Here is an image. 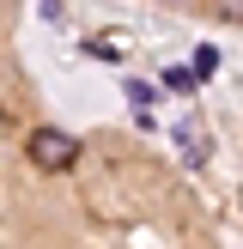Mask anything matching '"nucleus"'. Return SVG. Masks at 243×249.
Masks as SVG:
<instances>
[{"mask_svg":"<svg viewBox=\"0 0 243 249\" xmlns=\"http://www.w3.org/2000/svg\"><path fill=\"white\" fill-rule=\"evenodd\" d=\"M24 152H31V164H36V170H73L79 140H73V134H61V128H31Z\"/></svg>","mask_w":243,"mask_h":249,"instance_id":"obj_1","label":"nucleus"},{"mask_svg":"<svg viewBox=\"0 0 243 249\" xmlns=\"http://www.w3.org/2000/svg\"><path fill=\"white\" fill-rule=\"evenodd\" d=\"M176 146H182L189 164H207V146H201V134H194V128H176Z\"/></svg>","mask_w":243,"mask_h":249,"instance_id":"obj_2","label":"nucleus"},{"mask_svg":"<svg viewBox=\"0 0 243 249\" xmlns=\"http://www.w3.org/2000/svg\"><path fill=\"white\" fill-rule=\"evenodd\" d=\"M194 73H201V79H213V73H219V49H213V43L194 49Z\"/></svg>","mask_w":243,"mask_h":249,"instance_id":"obj_4","label":"nucleus"},{"mask_svg":"<svg viewBox=\"0 0 243 249\" xmlns=\"http://www.w3.org/2000/svg\"><path fill=\"white\" fill-rule=\"evenodd\" d=\"M213 18H231V24H243V0H213Z\"/></svg>","mask_w":243,"mask_h":249,"instance_id":"obj_5","label":"nucleus"},{"mask_svg":"<svg viewBox=\"0 0 243 249\" xmlns=\"http://www.w3.org/2000/svg\"><path fill=\"white\" fill-rule=\"evenodd\" d=\"M0 122H6V116H0Z\"/></svg>","mask_w":243,"mask_h":249,"instance_id":"obj_6","label":"nucleus"},{"mask_svg":"<svg viewBox=\"0 0 243 249\" xmlns=\"http://www.w3.org/2000/svg\"><path fill=\"white\" fill-rule=\"evenodd\" d=\"M194 79H201L194 67H164V91H194Z\"/></svg>","mask_w":243,"mask_h":249,"instance_id":"obj_3","label":"nucleus"}]
</instances>
